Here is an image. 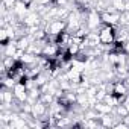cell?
I'll list each match as a JSON object with an SVG mask.
<instances>
[{"mask_svg":"<svg viewBox=\"0 0 129 129\" xmlns=\"http://www.w3.org/2000/svg\"><path fill=\"white\" fill-rule=\"evenodd\" d=\"M114 38H115V29H114V26L108 24V23H103V26L99 30V43L103 44V46H109V44L114 43Z\"/></svg>","mask_w":129,"mask_h":129,"instance_id":"cell-1","label":"cell"},{"mask_svg":"<svg viewBox=\"0 0 129 129\" xmlns=\"http://www.w3.org/2000/svg\"><path fill=\"white\" fill-rule=\"evenodd\" d=\"M56 2H58V0H52V3H56Z\"/></svg>","mask_w":129,"mask_h":129,"instance_id":"cell-6","label":"cell"},{"mask_svg":"<svg viewBox=\"0 0 129 129\" xmlns=\"http://www.w3.org/2000/svg\"><path fill=\"white\" fill-rule=\"evenodd\" d=\"M15 2V0H3V6L5 8H12V3Z\"/></svg>","mask_w":129,"mask_h":129,"instance_id":"cell-5","label":"cell"},{"mask_svg":"<svg viewBox=\"0 0 129 129\" xmlns=\"http://www.w3.org/2000/svg\"><path fill=\"white\" fill-rule=\"evenodd\" d=\"M96 111H99V112H109L111 111V105L99 103V105H96Z\"/></svg>","mask_w":129,"mask_h":129,"instance_id":"cell-4","label":"cell"},{"mask_svg":"<svg viewBox=\"0 0 129 129\" xmlns=\"http://www.w3.org/2000/svg\"><path fill=\"white\" fill-rule=\"evenodd\" d=\"M66 29H67V23L64 21V20H61V18H56V20H53V21L47 26L46 32H47V34H52V35H56V34L66 30Z\"/></svg>","mask_w":129,"mask_h":129,"instance_id":"cell-2","label":"cell"},{"mask_svg":"<svg viewBox=\"0 0 129 129\" xmlns=\"http://www.w3.org/2000/svg\"><path fill=\"white\" fill-rule=\"evenodd\" d=\"M12 91H14V97H15L18 102H24V100L29 97L26 85H21V84H18V82L15 84V87L12 88Z\"/></svg>","mask_w":129,"mask_h":129,"instance_id":"cell-3","label":"cell"}]
</instances>
